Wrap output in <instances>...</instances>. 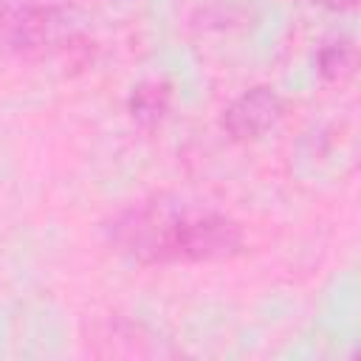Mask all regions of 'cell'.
I'll return each mask as SVG.
<instances>
[{
	"instance_id": "6da1fadb",
	"label": "cell",
	"mask_w": 361,
	"mask_h": 361,
	"mask_svg": "<svg viewBox=\"0 0 361 361\" xmlns=\"http://www.w3.org/2000/svg\"><path fill=\"white\" fill-rule=\"evenodd\" d=\"M107 237L138 265H195L223 262L243 251V226L209 206L155 195L124 206L110 223Z\"/></svg>"
},
{
	"instance_id": "7a4b0ae2",
	"label": "cell",
	"mask_w": 361,
	"mask_h": 361,
	"mask_svg": "<svg viewBox=\"0 0 361 361\" xmlns=\"http://www.w3.org/2000/svg\"><path fill=\"white\" fill-rule=\"evenodd\" d=\"M282 113H285V102L279 90L271 85H254L223 107L220 130L240 144L259 141L265 133H271L279 124Z\"/></svg>"
},
{
	"instance_id": "3957f363",
	"label": "cell",
	"mask_w": 361,
	"mask_h": 361,
	"mask_svg": "<svg viewBox=\"0 0 361 361\" xmlns=\"http://www.w3.org/2000/svg\"><path fill=\"white\" fill-rule=\"evenodd\" d=\"M169 104H172L169 82H164V79H144V82H138L133 87L127 110H130V118L141 130H155L166 118Z\"/></svg>"
},
{
	"instance_id": "277c9868",
	"label": "cell",
	"mask_w": 361,
	"mask_h": 361,
	"mask_svg": "<svg viewBox=\"0 0 361 361\" xmlns=\"http://www.w3.org/2000/svg\"><path fill=\"white\" fill-rule=\"evenodd\" d=\"M358 65V51L353 37H330L316 51V71L330 85H344Z\"/></svg>"
},
{
	"instance_id": "5b68a950",
	"label": "cell",
	"mask_w": 361,
	"mask_h": 361,
	"mask_svg": "<svg viewBox=\"0 0 361 361\" xmlns=\"http://www.w3.org/2000/svg\"><path fill=\"white\" fill-rule=\"evenodd\" d=\"M310 3L319 8H327V11H353L358 0H310Z\"/></svg>"
}]
</instances>
